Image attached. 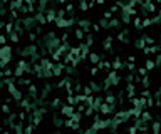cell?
<instances>
[{"instance_id":"cell-1","label":"cell","mask_w":161,"mask_h":134,"mask_svg":"<svg viewBox=\"0 0 161 134\" xmlns=\"http://www.w3.org/2000/svg\"><path fill=\"white\" fill-rule=\"evenodd\" d=\"M76 112V106H71V104H64L61 107V114L64 117H71L72 114Z\"/></svg>"},{"instance_id":"cell-2","label":"cell","mask_w":161,"mask_h":134,"mask_svg":"<svg viewBox=\"0 0 161 134\" xmlns=\"http://www.w3.org/2000/svg\"><path fill=\"white\" fill-rule=\"evenodd\" d=\"M114 107H116V106H111V104H108V102H103V104H101L99 112L103 114V116H109L111 112H114Z\"/></svg>"},{"instance_id":"cell-3","label":"cell","mask_w":161,"mask_h":134,"mask_svg":"<svg viewBox=\"0 0 161 134\" xmlns=\"http://www.w3.org/2000/svg\"><path fill=\"white\" fill-rule=\"evenodd\" d=\"M45 17H47V22H49V24H56V20L59 18L52 8H47V10H45Z\"/></svg>"},{"instance_id":"cell-4","label":"cell","mask_w":161,"mask_h":134,"mask_svg":"<svg viewBox=\"0 0 161 134\" xmlns=\"http://www.w3.org/2000/svg\"><path fill=\"white\" fill-rule=\"evenodd\" d=\"M3 57H12V47L10 45H2V49H0V59Z\"/></svg>"},{"instance_id":"cell-5","label":"cell","mask_w":161,"mask_h":134,"mask_svg":"<svg viewBox=\"0 0 161 134\" xmlns=\"http://www.w3.org/2000/svg\"><path fill=\"white\" fill-rule=\"evenodd\" d=\"M118 40H119V42H123V44H128V42H129V32H128V30L119 32V34H118Z\"/></svg>"},{"instance_id":"cell-6","label":"cell","mask_w":161,"mask_h":134,"mask_svg":"<svg viewBox=\"0 0 161 134\" xmlns=\"http://www.w3.org/2000/svg\"><path fill=\"white\" fill-rule=\"evenodd\" d=\"M12 76H15V71H13V69L5 67V69L2 71V77H3V79H10Z\"/></svg>"},{"instance_id":"cell-7","label":"cell","mask_w":161,"mask_h":134,"mask_svg":"<svg viewBox=\"0 0 161 134\" xmlns=\"http://www.w3.org/2000/svg\"><path fill=\"white\" fill-rule=\"evenodd\" d=\"M8 40H10L12 44H19V42H20V34H19V32H15V30H13L12 34L8 35Z\"/></svg>"},{"instance_id":"cell-8","label":"cell","mask_w":161,"mask_h":134,"mask_svg":"<svg viewBox=\"0 0 161 134\" xmlns=\"http://www.w3.org/2000/svg\"><path fill=\"white\" fill-rule=\"evenodd\" d=\"M103 47H104V50H111V47H113V37H111V35H108V37L104 39Z\"/></svg>"},{"instance_id":"cell-9","label":"cell","mask_w":161,"mask_h":134,"mask_svg":"<svg viewBox=\"0 0 161 134\" xmlns=\"http://www.w3.org/2000/svg\"><path fill=\"white\" fill-rule=\"evenodd\" d=\"M116 101H118V99H116V96L111 94V92H109V94L104 97V102H108V104H111V106H116Z\"/></svg>"},{"instance_id":"cell-10","label":"cell","mask_w":161,"mask_h":134,"mask_svg":"<svg viewBox=\"0 0 161 134\" xmlns=\"http://www.w3.org/2000/svg\"><path fill=\"white\" fill-rule=\"evenodd\" d=\"M76 39L79 40V42H82V40L86 39V32L82 30L81 27H77V29H76Z\"/></svg>"},{"instance_id":"cell-11","label":"cell","mask_w":161,"mask_h":134,"mask_svg":"<svg viewBox=\"0 0 161 134\" xmlns=\"http://www.w3.org/2000/svg\"><path fill=\"white\" fill-rule=\"evenodd\" d=\"M89 61L97 66V64L101 62V55H99V54H96V52H91V54H89Z\"/></svg>"},{"instance_id":"cell-12","label":"cell","mask_w":161,"mask_h":134,"mask_svg":"<svg viewBox=\"0 0 161 134\" xmlns=\"http://www.w3.org/2000/svg\"><path fill=\"white\" fill-rule=\"evenodd\" d=\"M123 67H124V64L121 62V59L116 57V59H114V62H113V69H114V71H121Z\"/></svg>"},{"instance_id":"cell-13","label":"cell","mask_w":161,"mask_h":134,"mask_svg":"<svg viewBox=\"0 0 161 134\" xmlns=\"http://www.w3.org/2000/svg\"><path fill=\"white\" fill-rule=\"evenodd\" d=\"M141 119H143V121H146V122H151V121H153V114H151L149 111H143Z\"/></svg>"},{"instance_id":"cell-14","label":"cell","mask_w":161,"mask_h":134,"mask_svg":"<svg viewBox=\"0 0 161 134\" xmlns=\"http://www.w3.org/2000/svg\"><path fill=\"white\" fill-rule=\"evenodd\" d=\"M151 127H153V134H161V132H159V131H161V121H159V119H156Z\"/></svg>"},{"instance_id":"cell-15","label":"cell","mask_w":161,"mask_h":134,"mask_svg":"<svg viewBox=\"0 0 161 134\" xmlns=\"http://www.w3.org/2000/svg\"><path fill=\"white\" fill-rule=\"evenodd\" d=\"M156 66H158L156 61H151V59H148V61L144 62V67L148 69V71H153V69H156Z\"/></svg>"},{"instance_id":"cell-16","label":"cell","mask_w":161,"mask_h":134,"mask_svg":"<svg viewBox=\"0 0 161 134\" xmlns=\"http://www.w3.org/2000/svg\"><path fill=\"white\" fill-rule=\"evenodd\" d=\"M149 25H153V18H151V17H144V18H143V29H146V27H149Z\"/></svg>"},{"instance_id":"cell-17","label":"cell","mask_w":161,"mask_h":134,"mask_svg":"<svg viewBox=\"0 0 161 134\" xmlns=\"http://www.w3.org/2000/svg\"><path fill=\"white\" fill-rule=\"evenodd\" d=\"M3 29H5V32H7L8 35H10L12 32H13V22H12V20H10V22H7V24H5V27H3Z\"/></svg>"},{"instance_id":"cell-18","label":"cell","mask_w":161,"mask_h":134,"mask_svg":"<svg viewBox=\"0 0 161 134\" xmlns=\"http://www.w3.org/2000/svg\"><path fill=\"white\" fill-rule=\"evenodd\" d=\"M119 25V18H111L109 20V29H118Z\"/></svg>"},{"instance_id":"cell-19","label":"cell","mask_w":161,"mask_h":134,"mask_svg":"<svg viewBox=\"0 0 161 134\" xmlns=\"http://www.w3.org/2000/svg\"><path fill=\"white\" fill-rule=\"evenodd\" d=\"M141 84H143V87H144V89H148V87H149V84H151L149 77H148V76H144V77L141 79Z\"/></svg>"},{"instance_id":"cell-20","label":"cell","mask_w":161,"mask_h":134,"mask_svg":"<svg viewBox=\"0 0 161 134\" xmlns=\"http://www.w3.org/2000/svg\"><path fill=\"white\" fill-rule=\"evenodd\" d=\"M34 124H29V126H25L24 127V134H34Z\"/></svg>"},{"instance_id":"cell-21","label":"cell","mask_w":161,"mask_h":134,"mask_svg":"<svg viewBox=\"0 0 161 134\" xmlns=\"http://www.w3.org/2000/svg\"><path fill=\"white\" fill-rule=\"evenodd\" d=\"M24 72H25V69H22V67H19V66L15 67V77H19V79H20V77L24 76Z\"/></svg>"},{"instance_id":"cell-22","label":"cell","mask_w":161,"mask_h":134,"mask_svg":"<svg viewBox=\"0 0 161 134\" xmlns=\"http://www.w3.org/2000/svg\"><path fill=\"white\" fill-rule=\"evenodd\" d=\"M153 106H156V99H153L149 96V97L146 99V107H153Z\"/></svg>"},{"instance_id":"cell-23","label":"cell","mask_w":161,"mask_h":134,"mask_svg":"<svg viewBox=\"0 0 161 134\" xmlns=\"http://www.w3.org/2000/svg\"><path fill=\"white\" fill-rule=\"evenodd\" d=\"M66 12H67V13H72V12H74V3H72V2H67V3H66Z\"/></svg>"},{"instance_id":"cell-24","label":"cell","mask_w":161,"mask_h":134,"mask_svg":"<svg viewBox=\"0 0 161 134\" xmlns=\"http://www.w3.org/2000/svg\"><path fill=\"white\" fill-rule=\"evenodd\" d=\"M103 18H106V20H111V18H113V12H111V10L103 12Z\"/></svg>"},{"instance_id":"cell-25","label":"cell","mask_w":161,"mask_h":134,"mask_svg":"<svg viewBox=\"0 0 161 134\" xmlns=\"http://www.w3.org/2000/svg\"><path fill=\"white\" fill-rule=\"evenodd\" d=\"M87 8H89V3H87V2H79V10L86 12Z\"/></svg>"},{"instance_id":"cell-26","label":"cell","mask_w":161,"mask_h":134,"mask_svg":"<svg viewBox=\"0 0 161 134\" xmlns=\"http://www.w3.org/2000/svg\"><path fill=\"white\" fill-rule=\"evenodd\" d=\"M50 59H52L54 62H59V61H61V54H57V52H52V54H50Z\"/></svg>"},{"instance_id":"cell-27","label":"cell","mask_w":161,"mask_h":134,"mask_svg":"<svg viewBox=\"0 0 161 134\" xmlns=\"http://www.w3.org/2000/svg\"><path fill=\"white\" fill-rule=\"evenodd\" d=\"M61 102H62V101L59 99V97H56V99H54L50 104H52V107H62V106H61Z\"/></svg>"},{"instance_id":"cell-28","label":"cell","mask_w":161,"mask_h":134,"mask_svg":"<svg viewBox=\"0 0 161 134\" xmlns=\"http://www.w3.org/2000/svg\"><path fill=\"white\" fill-rule=\"evenodd\" d=\"M2 111H3V114H12V112H10V106H8L7 102L2 106Z\"/></svg>"},{"instance_id":"cell-29","label":"cell","mask_w":161,"mask_h":134,"mask_svg":"<svg viewBox=\"0 0 161 134\" xmlns=\"http://www.w3.org/2000/svg\"><path fill=\"white\" fill-rule=\"evenodd\" d=\"M7 42H8V39H7V35H0V45H7Z\"/></svg>"},{"instance_id":"cell-30","label":"cell","mask_w":161,"mask_h":134,"mask_svg":"<svg viewBox=\"0 0 161 134\" xmlns=\"http://www.w3.org/2000/svg\"><path fill=\"white\" fill-rule=\"evenodd\" d=\"M91 29H92V32H96V34H97V32L103 29V27H101V24H92V27H91Z\"/></svg>"},{"instance_id":"cell-31","label":"cell","mask_w":161,"mask_h":134,"mask_svg":"<svg viewBox=\"0 0 161 134\" xmlns=\"http://www.w3.org/2000/svg\"><path fill=\"white\" fill-rule=\"evenodd\" d=\"M146 72H148V69H146V67H139V69H138V74H139V76H143V77L146 76Z\"/></svg>"},{"instance_id":"cell-32","label":"cell","mask_w":161,"mask_h":134,"mask_svg":"<svg viewBox=\"0 0 161 134\" xmlns=\"http://www.w3.org/2000/svg\"><path fill=\"white\" fill-rule=\"evenodd\" d=\"M128 132H129V134H138L139 131H138V127H136V124H134V126H131L129 129H128Z\"/></svg>"},{"instance_id":"cell-33","label":"cell","mask_w":161,"mask_h":134,"mask_svg":"<svg viewBox=\"0 0 161 134\" xmlns=\"http://www.w3.org/2000/svg\"><path fill=\"white\" fill-rule=\"evenodd\" d=\"M97 74H99V67H97V66L91 69V76H97Z\"/></svg>"},{"instance_id":"cell-34","label":"cell","mask_w":161,"mask_h":134,"mask_svg":"<svg viewBox=\"0 0 161 134\" xmlns=\"http://www.w3.org/2000/svg\"><path fill=\"white\" fill-rule=\"evenodd\" d=\"M126 67H128V69H129V71H131V72H134V71H136V66H134V62H129V64H128V66H126Z\"/></svg>"},{"instance_id":"cell-35","label":"cell","mask_w":161,"mask_h":134,"mask_svg":"<svg viewBox=\"0 0 161 134\" xmlns=\"http://www.w3.org/2000/svg\"><path fill=\"white\" fill-rule=\"evenodd\" d=\"M149 96H151V92H149L148 89H144V91L141 92V97H149Z\"/></svg>"},{"instance_id":"cell-36","label":"cell","mask_w":161,"mask_h":134,"mask_svg":"<svg viewBox=\"0 0 161 134\" xmlns=\"http://www.w3.org/2000/svg\"><path fill=\"white\" fill-rule=\"evenodd\" d=\"M156 64H158V66H161V52L156 55Z\"/></svg>"},{"instance_id":"cell-37","label":"cell","mask_w":161,"mask_h":134,"mask_svg":"<svg viewBox=\"0 0 161 134\" xmlns=\"http://www.w3.org/2000/svg\"><path fill=\"white\" fill-rule=\"evenodd\" d=\"M96 3H97V5H104L106 0H96Z\"/></svg>"},{"instance_id":"cell-38","label":"cell","mask_w":161,"mask_h":134,"mask_svg":"<svg viewBox=\"0 0 161 134\" xmlns=\"http://www.w3.org/2000/svg\"><path fill=\"white\" fill-rule=\"evenodd\" d=\"M128 61H129V62H136V57H134V55H129V59H128Z\"/></svg>"},{"instance_id":"cell-39","label":"cell","mask_w":161,"mask_h":134,"mask_svg":"<svg viewBox=\"0 0 161 134\" xmlns=\"http://www.w3.org/2000/svg\"><path fill=\"white\" fill-rule=\"evenodd\" d=\"M59 3H67V0H57Z\"/></svg>"},{"instance_id":"cell-40","label":"cell","mask_w":161,"mask_h":134,"mask_svg":"<svg viewBox=\"0 0 161 134\" xmlns=\"http://www.w3.org/2000/svg\"><path fill=\"white\" fill-rule=\"evenodd\" d=\"M3 134H12L10 131H7V129H5V131H3Z\"/></svg>"},{"instance_id":"cell-41","label":"cell","mask_w":161,"mask_h":134,"mask_svg":"<svg viewBox=\"0 0 161 134\" xmlns=\"http://www.w3.org/2000/svg\"><path fill=\"white\" fill-rule=\"evenodd\" d=\"M159 47H161V35H159Z\"/></svg>"},{"instance_id":"cell-42","label":"cell","mask_w":161,"mask_h":134,"mask_svg":"<svg viewBox=\"0 0 161 134\" xmlns=\"http://www.w3.org/2000/svg\"><path fill=\"white\" fill-rule=\"evenodd\" d=\"M54 134H61V132H59V131H56V132H54Z\"/></svg>"}]
</instances>
